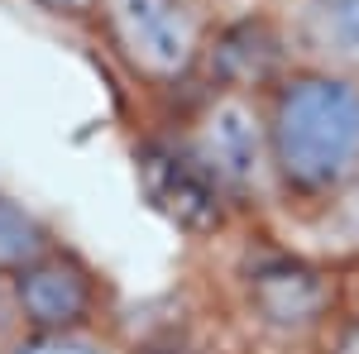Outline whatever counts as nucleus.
<instances>
[{"instance_id": "nucleus-5", "label": "nucleus", "mask_w": 359, "mask_h": 354, "mask_svg": "<svg viewBox=\"0 0 359 354\" xmlns=\"http://www.w3.org/2000/svg\"><path fill=\"white\" fill-rule=\"evenodd\" d=\"M245 311L278 340H306L331 330L340 316V282L335 273L316 268L292 254H259L240 273Z\"/></svg>"}, {"instance_id": "nucleus-3", "label": "nucleus", "mask_w": 359, "mask_h": 354, "mask_svg": "<svg viewBox=\"0 0 359 354\" xmlns=\"http://www.w3.org/2000/svg\"><path fill=\"white\" fill-rule=\"evenodd\" d=\"M177 144L206 168V177L230 196L235 211L273 201V172H269V139H264L259 91L206 86V96L187 115Z\"/></svg>"}, {"instance_id": "nucleus-12", "label": "nucleus", "mask_w": 359, "mask_h": 354, "mask_svg": "<svg viewBox=\"0 0 359 354\" xmlns=\"http://www.w3.org/2000/svg\"><path fill=\"white\" fill-rule=\"evenodd\" d=\"M15 311H10V292H5V278H0V345H5V340H10V335H15Z\"/></svg>"}, {"instance_id": "nucleus-1", "label": "nucleus", "mask_w": 359, "mask_h": 354, "mask_svg": "<svg viewBox=\"0 0 359 354\" xmlns=\"http://www.w3.org/2000/svg\"><path fill=\"white\" fill-rule=\"evenodd\" d=\"M273 201L326 211L359 187V82L292 62L259 91Z\"/></svg>"}, {"instance_id": "nucleus-6", "label": "nucleus", "mask_w": 359, "mask_h": 354, "mask_svg": "<svg viewBox=\"0 0 359 354\" xmlns=\"http://www.w3.org/2000/svg\"><path fill=\"white\" fill-rule=\"evenodd\" d=\"M139 172H144V187H149V196H154V206H158L177 230H187V235H196V240L221 235L225 225L235 220L230 196L206 177V168L196 163L177 139L144 149Z\"/></svg>"}, {"instance_id": "nucleus-11", "label": "nucleus", "mask_w": 359, "mask_h": 354, "mask_svg": "<svg viewBox=\"0 0 359 354\" xmlns=\"http://www.w3.org/2000/svg\"><path fill=\"white\" fill-rule=\"evenodd\" d=\"M53 15H67V20H91L96 15V0H43Z\"/></svg>"}, {"instance_id": "nucleus-8", "label": "nucleus", "mask_w": 359, "mask_h": 354, "mask_svg": "<svg viewBox=\"0 0 359 354\" xmlns=\"http://www.w3.org/2000/svg\"><path fill=\"white\" fill-rule=\"evenodd\" d=\"M57 240L62 235L39 211H29L25 201H15L10 191H0V278H10V273H20L25 264H34Z\"/></svg>"}, {"instance_id": "nucleus-2", "label": "nucleus", "mask_w": 359, "mask_h": 354, "mask_svg": "<svg viewBox=\"0 0 359 354\" xmlns=\"http://www.w3.org/2000/svg\"><path fill=\"white\" fill-rule=\"evenodd\" d=\"M111 53L144 86H187L211 48V0H96L91 15Z\"/></svg>"}, {"instance_id": "nucleus-7", "label": "nucleus", "mask_w": 359, "mask_h": 354, "mask_svg": "<svg viewBox=\"0 0 359 354\" xmlns=\"http://www.w3.org/2000/svg\"><path fill=\"white\" fill-rule=\"evenodd\" d=\"M278 29L292 62L331 67L359 82V0H283Z\"/></svg>"}, {"instance_id": "nucleus-10", "label": "nucleus", "mask_w": 359, "mask_h": 354, "mask_svg": "<svg viewBox=\"0 0 359 354\" xmlns=\"http://www.w3.org/2000/svg\"><path fill=\"white\" fill-rule=\"evenodd\" d=\"M326 354H359V311H340L326 330Z\"/></svg>"}, {"instance_id": "nucleus-9", "label": "nucleus", "mask_w": 359, "mask_h": 354, "mask_svg": "<svg viewBox=\"0 0 359 354\" xmlns=\"http://www.w3.org/2000/svg\"><path fill=\"white\" fill-rule=\"evenodd\" d=\"M0 354H135L111 326L91 330H15Z\"/></svg>"}, {"instance_id": "nucleus-4", "label": "nucleus", "mask_w": 359, "mask_h": 354, "mask_svg": "<svg viewBox=\"0 0 359 354\" xmlns=\"http://www.w3.org/2000/svg\"><path fill=\"white\" fill-rule=\"evenodd\" d=\"M10 311L20 330H91L111 326V287L106 273L91 259H82L67 240H57L48 254L5 278Z\"/></svg>"}]
</instances>
